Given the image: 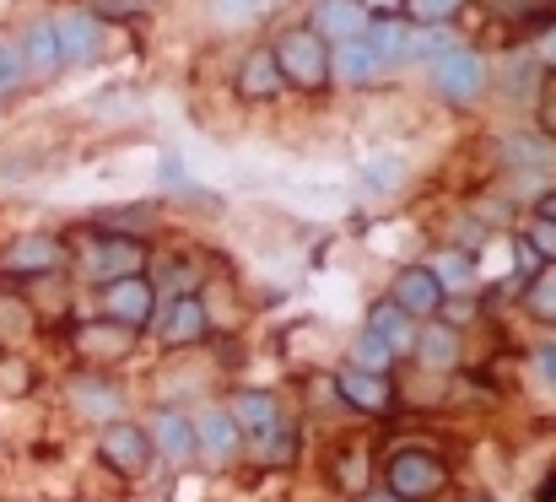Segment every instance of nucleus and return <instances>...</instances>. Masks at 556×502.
Here are the masks:
<instances>
[{"instance_id":"f257e3e1","label":"nucleus","mask_w":556,"mask_h":502,"mask_svg":"<svg viewBox=\"0 0 556 502\" xmlns=\"http://www.w3.org/2000/svg\"><path fill=\"white\" fill-rule=\"evenodd\" d=\"M232 422H238V432L254 443V454H260L265 465H287V460H292L298 432H292V416L276 405V394L243 389V394L232 400Z\"/></svg>"},{"instance_id":"f03ea898","label":"nucleus","mask_w":556,"mask_h":502,"mask_svg":"<svg viewBox=\"0 0 556 502\" xmlns=\"http://www.w3.org/2000/svg\"><path fill=\"white\" fill-rule=\"evenodd\" d=\"M270 54H276V71H281V81H292V87H303V92H319L325 81H330V43L303 22V27H287L276 43H270Z\"/></svg>"},{"instance_id":"7ed1b4c3","label":"nucleus","mask_w":556,"mask_h":502,"mask_svg":"<svg viewBox=\"0 0 556 502\" xmlns=\"http://www.w3.org/2000/svg\"><path fill=\"white\" fill-rule=\"evenodd\" d=\"M383 481H389V498L394 502H432L448 487V470L432 454H421V449H400L389 460V476Z\"/></svg>"},{"instance_id":"20e7f679","label":"nucleus","mask_w":556,"mask_h":502,"mask_svg":"<svg viewBox=\"0 0 556 502\" xmlns=\"http://www.w3.org/2000/svg\"><path fill=\"white\" fill-rule=\"evenodd\" d=\"M49 33H54V49H60V65H92L103 54V22L81 5H65L49 16Z\"/></svg>"},{"instance_id":"39448f33","label":"nucleus","mask_w":556,"mask_h":502,"mask_svg":"<svg viewBox=\"0 0 556 502\" xmlns=\"http://www.w3.org/2000/svg\"><path fill=\"white\" fill-rule=\"evenodd\" d=\"M432 87L448 98V103H476L481 87H486V60L476 49H443L432 60Z\"/></svg>"},{"instance_id":"423d86ee","label":"nucleus","mask_w":556,"mask_h":502,"mask_svg":"<svg viewBox=\"0 0 556 502\" xmlns=\"http://www.w3.org/2000/svg\"><path fill=\"white\" fill-rule=\"evenodd\" d=\"M98 454H103L119 476H147V465H152V438H147V427H136V422H109L103 438H98Z\"/></svg>"},{"instance_id":"0eeeda50","label":"nucleus","mask_w":556,"mask_h":502,"mask_svg":"<svg viewBox=\"0 0 556 502\" xmlns=\"http://www.w3.org/2000/svg\"><path fill=\"white\" fill-rule=\"evenodd\" d=\"M81 265H87V276L103 281V287L119 281V276H141V243H136V238H114V233H103V238L87 243Z\"/></svg>"},{"instance_id":"6e6552de","label":"nucleus","mask_w":556,"mask_h":502,"mask_svg":"<svg viewBox=\"0 0 556 502\" xmlns=\"http://www.w3.org/2000/svg\"><path fill=\"white\" fill-rule=\"evenodd\" d=\"M103 314L114 325H147L157 314V287L147 276H119L103 287Z\"/></svg>"},{"instance_id":"1a4fd4ad","label":"nucleus","mask_w":556,"mask_h":502,"mask_svg":"<svg viewBox=\"0 0 556 502\" xmlns=\"http://www.w3.org/2000/svg\"><path fill=\"white\" fill-rule=\"evenodd\" d=\"M389 303H394V309H405L410 319H432V314L443 309V287L432 281V271H427V265H405V271L394 276Z\"/></svg>"},{"instance_id":"9d476101","label":"nucleus","mask_w":556,"mask_h":502,"mask_svg":"<svg viewBox=\"0 0 556 502\" xmlns=\"http://www.w3.org/2000/svg\"><path fill=\"white\" fill-rule=\"evenodd\" d=\"M232 87H238V98H243V103H270V98L287 87V81H281V71H276L270 43H260V49H249V54H243V65H238Z\"/></svg>"},{"instance_id":"9b49d317","label":"nucleus","mask_w":556,"mask_h":502,"mask_svg":"<svg viewBox=\"0 0 556 502\" xmlns=\"http://www.w3.org/2000/svg\"><path fill=\"white\" fill-rule=\"evenodd\" d=\"M308 27H314L325 43H352V38L368 33V11H363V0H319Z\"/></svg>"},{"instance_id":"f8f14e48","label":"nucleus","mask_w":556,"mask_h":502,"mask_svg":"<svg viewBox=\"0 0 556 502\" xmlns=\"http://www.w3.org/2000/svg\"><path fill=\"white\" fill-rule=\"evenodd\" d=\"M336 389L346 405L368 411V416H383L394 405V389H389V373H363V367H341L336 373Z\"/></svg>"},{"instance_id":"ddd939ff","label":"nucleus","mask_w":556,"mask_h":502,"mask_svg":"<svg viewBox=\"0 0 556 502\" xmlns=\"http://www.w3.org/2000/svg\"><path fill=\"white\" fill-rule=\"evenodd\" d=\"M147 438H152V454H163L174 465L194 460V422H189L185 411H157L152 427H147Z\"/></svg>"},{"instance_id":"4468645a","label":"nucleus","mask_w":556,"mask_h":502,"mask_svg":"<svg viewBox=\"0 0 556 502\" xmlns=\"http://www.w3.org/2000/svg\"><path fill=\"white\" fill-rule=\"evenodd\" d=\"M163 346H194V340H205L211 335V314H205V303L185 292V298H174L168 309H163Z\"/></svg>"},{"instance_id":"2eb2a0df","label":"nucleus","mask_w":556,"mask_h":502,"mask_svg":"<svg viewBox=\"0 0 556 502\" xmlns=\"http://www.w3.org/2000/svg\"><path fill=\"white\" fill-rule=\"evenodd\" d=\"M238 443H243V432H238L232 411H205L194 422V454H205L211 465H227L238 454Z\"/></svg>"},{"instance_id":"dca6fc26","label":"nucleus","mask_w":556,"mask_h":502,"mask_svg":"<svg viewBox=\"0 0 556 502\" xmlns=\"http://www.w3.org/2000/svg\"><path fill=\"white\" fill-rule=\"evenodd\" d=\"M65 260V243L60 238H43V233H33V238H16L11 249H5V271H16V276H49L54 265Z\"/></svg>"},{"instance_id":"f3484780","label":"nucleus","mask_w":556,"mask_h":502,"mask_svg":"<svg viewBox=\"0 0 556 502\" xmlns=\"http://www.w3.org/2000/svg\"><path fill=\"white\" fill-rule=\"evenodd\" d=\"M368 335H378V340L389 346V356H410V351H416V325H410V314L394 309L389 298H378L368 309Z\"/></svg>"},{"instance_id":"a211bd4d","label":"nucleus","mask_w":556,"mask_h":502,"mask_svg":"<svg viewBox=\"0 0 556 502\" xmlns=\"http://www.w3.org/2000/svg\"><path fill=\"white\" fill-rule=\"evenodd\" d=\"M363 43L378 54V65H400L405 49H410V27H405L400 16H372L368 33H363Z\"/></svg>"},{"instance_id":"6ab92c4d","label":"nucleus","mask_w":556,"mask_h":502,"mask_svg":"<svg viewBox=\"0 0 556 502\" xmlns=\"http://www.w3.org/2000/svg\"><path fill=\"white\" fill-rule=\"evenodd\" d=\"M16 43H22V60H27V76H33V81H43V76H54V71H60V49H54L49 22H33Z\"/></svg>"},{"instance_id":"aec40b11","label":"nucleus","mask_w":556,"mask_h":502,"mask_svg":"<svg viewBox=\"0 0 556 502\" xmlns=\"http://www.w3.org/2000/svg\"><path fill=\"white\" fill-rule=\"evenodd\" d=\"M71 400H76V411H81V416H98V422L125 411V394H119L114 384H103V378H76Z\"/></svg>"},{"instance_id":"412c9836","label":"nucleus","mask_w":556,"mask_h":502,"mask_svg":"<svg viewBox=\"0 0 556 502\" xmlns=\"http://www.w3.org/2000/svg\"><path fill=\"white\" fill-rule=\"evenodd\" d=\"M427 271H432V281H438L443 292H476V260H470L465 249H443Z\"/></svg>"},{"instance_id":"4be33fe9","label":"nucleus","mask_w":556,"mask_h":502,"mask_svg":"<svg viewBox=\"0 0 556 502\" xmlns=\"http://www.w3.org/2000/svg\"><path fill=\"white\" fill-rule=\"evenodd\" d=\"M330 71H341L352 87H368V81H378V71H383V65H378V54H372L363 38H352V43H341V49H336Z\"/></svg>"},{"instance_id":"5701e85b","label":"nucleus","mask_w":556,"mask_h":502,"mask_svg":"<svg viewBox=\"0 0 556 502\" xmlns=\"http://www.w3.org/2000/svg\"><path fill=\"white\" fill-rule=\"evenodd\" d=\"M416 356H421L432 373H448V367L459 362V335L443 330V325H432V330H416Z\"/></svg>"},{"instance_id":"b1692460","label":"nucleus","mask_w":556,"mask_h":502,"mask_svg":"<svg viewBox=\"0 0 556 502\" xmlns=\"http://www.w3.org/2000/svg\"><path fill=\"white\" fill-rule=\"evenodd\" d=\"M492 16H503V22H519V27H535V22H556V0H481Z\"/></svg>"},{"instance_id":"393cba45","label":"nucleus","mask_w":556,"mask_h":502,"mask_svg":"<svg viewBox=\"0 0 556 502\" xmlns=\"http://www.w3.org/2000/svg\"><path fill=\"white\" fill-rule=\"evenodd\" d=\"M525 309H530L541 325H556V265L535 271V281L525 287Z\"/></svg>"},{"instance_id":"a878e982","label":"nucleus","mask_w":556,"mask_h":502,"mask_svg":"<svg viewBox=\"0 0 556 502\" xmlns=\"http://www.w3.org/2000/svg\"><path fill=\"white\" fill-rule=\"evenodd\" d=\"M33 76H27V60H22V43L16 38H0V98L22 92Z\"/></svg>"},{"instance_id":"bb28decb","label":"nucleus","mask_w":556,"mask_h":502,"mask_svg":"<svg viewBox=\"0 0 556 502\" xmlns=\"http://www.w3.org/2000/svg\"><path fill=\"white\" fill-rule=\"evenodd\" d=\"M76 346H81V351H87V356H103V362H109V356H125V351H130V330H103V325H87V330L76 335Z\"/></svg>"},{"instance_id":"cd10ccee","label":"nucleus","mask_w":556,"mask_h":502,"mask_svg":"<svg viewBox=\"0 0 556 502\" xmlns=\"http://www.w3.org/2000/svg\"><path fill=\"white\" fill-rule=\"evenodd\" d=\"M470 0H400V11L410 16V22H421V27H438V22H454L459 11H465Z\"/></svg>"},{"instance_id":"c85d7f7f","label":"nucleus","mask_w":556,"mask_h":502,"mask_svg":"<svg viewBox=\"0 0 556 502\" xmlns=\"http://www.w3.org/2000/svg\"><path fill=\"white\" fill-rule=\"evenodd\" d=\"M389 362H394V356H389V346H383L378 335L363 330L352 340V367H363V373H389Z\"/></svg>"},{"instance_id":"c756f323","label":"nucleus","mask_w":556,"mask_h":502,"mask_svg":"<svg viewBox=\"0 0 556 502\" xmlns=\"http://www.w3.org/2000/svg\"><path fill=\"white\" fill-rule=\"evenodd\" d=\"M508 158L519 167H552L556 163L552 141H530V136H514V141H508Z\"/></svg>"},{"instance_id":"7c9ffc66","label":"nucleus","mask_w":556,"mask_h":502,"mask_svg":"<svg viewBox=\"0 0 556 502\" xmlns=\"http://www.w3.org/2000/svg\"><path fill=\"white\" fill-rule=\"evenodd\" d=\"M525 243L535 249V260H552L556 265V222L535 216V222H530V233H525Z\"/></svg>"},{"instance_id":"2f4dec72","label":"nucleus","mask_w":556,"mask_h":502,"mask_svg":"<svg viewBox=\"0 0 556 502\" xmlns=\"http://www.w3.org/2000/svg\"><path fill=\"white\" fill-rule=\"evenodd\" d=\"M211 5H216V16H227V22H249V16L270 11L276 0H211Z\"/></svg>"},{"instance_id":"473e14b6","label":"nucleus","mask_w":556,"mask_h":502,"mask_svg":"<svg viewBox=\"0 0 556 502\" xmlns=\"http://www.w3.org/2000/svg\"><path fill=\"white\" fill-rule=\"evenodd\" d=\"M535 373H541L546 389H556V340H546V346L535 351Z\"/></svg>"},{"instance_id":"72a5a7b5","label":"nucleus","mask_w":556,"mask_h":502,"mask_svg":"<svg viewBox=\"0 0 556 502\" xmlns=\"http://www.w3.org/2000/svg\"><path fill=\"white\" fill-rule=\"evenodd\" d=\"M103 227H152V205H141V211H114V216H103Z\"/></svg>"},{"instance_id":"f704fd0d","label":"nucleus","mask_w":556,"mask_h":502,"mask_svg":"<svg viewBox=\"0 0 556 502\" xmlns=\"http://www.w3.org/2000/svg\"><path fill=\"white\" fill-rule=\"evenodd\" d=\"M535 54H541V60H546V65H552V71H556V22H552V27H546V33H541V43H535Z\"/></svg>"},{"instance_id":"c9c22d12","label":"nucleus","mask_w":556,"mask_h":502,"mask_svg":"<svg viewBox=\"0 0 556 502\" xmlns=\"http://www.w3.org/2000/svg\"><path fill=\"white\" fill-rule=\"evenodd\" d=\"M363 11H372V16H394L400 0H363Z\"/></svg>"},{"instance_id":"e433bc0d","label":"nucleus","mask_w":556,"mask_h":502,"mask_svg":"<svg viewBox=\"0 0 556 502\" xmlns=\"http://www.w3.org/2000/svg\"><path fill=\"white\" fill-rule=\"evenodd\" d=\"M541 216H546V222H556V189L546 194V200H541Z\"/></svg>"},{"instance_id":"4c0bfd02","label":"nucleus","mask_w":556,"mask_h":502,"mask_svg":"<svg viewBox=\"0 0 556 502\" xmlns=\"http://www.w3.org/2000/svg\"><path fill=\"white\" fill-rule=\"evenodd\" d=\"M541 502H556V476L546 481V487H541Z\"/></svg>"},{"instance_id":"58836bf2","label":"nucleus","mask_w":556,"mask_h":502,"mask_svg":"<svg viewBox=\"0 0 556 502\" xmlns=\"http://www.w3.org/2000/svg\"><path fill=\"white\" fill-rule=\"evenodd\" d=\"M363 502H394V498H389V492H378V498H363Z\"/></svg>"}]
</instances>
